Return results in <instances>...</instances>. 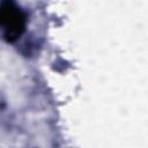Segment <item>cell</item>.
<instances>
[{"label":"cell","mask_w":148,"mask_h":148,"mask_svg":"<svg viewBox=\"0 0 148 148\" xmlns=\"http://www.w3.org/2000/svg\"><path fill=\"white\" fill-rule=\"evenodd\" d=\"M0 17L3 39L8 43H14L25 30L24 13L14 0H2Z\"/></svg>","instance_id":"6da1fadb"}]
</instances>
